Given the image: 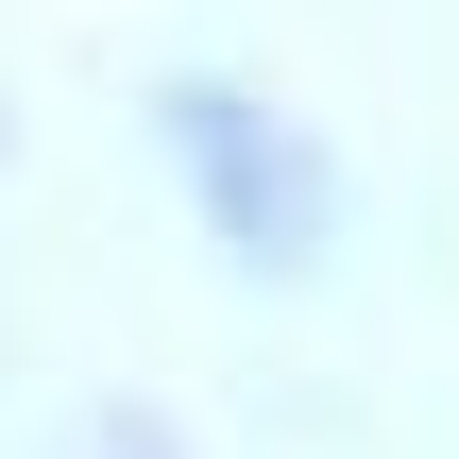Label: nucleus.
<instances>
[{"mask_svg":"<svg viewBox=\"0 0 459 459\" xmlns=\"http://www.w3.org/2000/svg\"><path fill=\"white\" fill-rule=\"evenodd\" d=\"M170 153L204 170V204H221V238H238V255H307V238H324V170H307L255 102L187 85V102H170Z\"/></svg>","mask_w":459,"mask_h":459,"instance_id":"nucleus-1","label":"nucleus"}]
</instances>
